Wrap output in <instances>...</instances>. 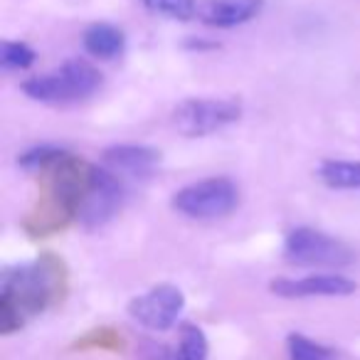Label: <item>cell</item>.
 Segmentation results:
<instances>
[{"instance_id": "6da1fadb", "label": "cell", "mask_w": 360, "mask_h": 360, "mask_svg": "<svg viewBox=\"0 0 360 360\" xmlns=\"http://www.w3.org/2000/svg\"><path fill=\"white\" fill-rule=\"evenodd\" d=\"M65 289V271L62 262L55 257H40L30 264L15 266L6 271L0 286V316H3V333L22 328L32 316L42 314L55 304Z\"/></svg>"}, {"instance_id": "7a4b0ae2", "label": "cell", "mask_w": 360, "mask_h": 360, "mask_svg": "<svg viewBox=\"0 0 360 360\" xmlns=\"http://www.w3.org/2000/svg\"><path fill=\"white\" fill-rule=\"evenodd\" d=\"M101 86V72L86 60H67L57 70L45 75L30 77L22 82V91L32 101L52 106L77 104V101L91 96Z\"/></svg>"}, {"instance_id": "3957f363", "label": "cell", "mask_w": 360, "mask_h": 360, "mask_svg": "<svg viewBox=\"0 0 360 360\" xmlns=\"http://www.w3.org/2000/svg\"><path fill=\"white\" fill-rule=\"evenodd\" d=\"M240 205V188L225 175L205 178L180 188L170 200V207L191 220H217L230 215Z\"/></svg>"}, {"instance_id": "277c9868", "label": "cell", "mask_w": 360, "mask_h": 360, "mask_svg": "<svg viewBox=\"0 0 360 360\" xmlns=\"http://www.w3.org/2000/svg\"><path fill=\"white\" fill-rule=\"evenodd\" d=\"M242 119V104L227 96H193L173 109V126L188 139L210 136Z\"/></svg>"}, {"instance_id": "5b68a950", "label": "cell", "mask_w": 360, "mask_h": 360, "mask_svg": "<svg viewBox=\"0 0 360 360\" xmlns=\"http://www.w3.org/2000/svg\"><path fill=\"white\" fill-rule=\"evenodd\" d=\"M284 259L296 266L340 269L355 262V252L343 240L314 227H296L284 240Z\"/></svg>"}, {"instance_id": "8992f818", "label": "cell", "mask_w": 360, "mask_h": 360, "mask_svg": "<svg viewBox=\"0 0 360 360\" xmlns=\"http://www.w3.org/2000/svg\"><path fill=\"white\" fill-rule=\"evenodd\" d=\"M124 198H126L124 178L111 173L109 168H91L89 186L84 191L77 217L86 227H101L121 210Z\"/></svg>"}, {"instance_id": "52a82bcc", "label": "cell", "mask_w": 360, "mask_h": 360, "mask_svg": "<svg viewBox=\"0 0 360 360\" xmlns=\"http://www.w3.org/2000/svg\"><path fill=\"white\" fill-rule=\"evenodd\" d=\"M183 309H186L183 291L173 284H158L131 299L129 316L148 330H168L178 323Z\"/></svg>"}, {"instance_id": "ba28073f", "label": "cell", "mask_w": 360, "mask_h": 360, "mask_svg": "<svg viewBox=\"0 0 360 360\" xmlns=\"http://www.w3.org/2000/svg\"><path fill=\"white\" fill-rule=\"evenodd\" d=\"M358 289L343 274H309L301 279H274L271 291L281 299H316V296H348Z\"/></svg>"}, {"instance_id": "9c48e42d", "label": "cell", "mask_w": 360, "mask_h": 360, "mask_svg": "<svg viewBox=\"0 0 360 360\" xmlns=\"http://www.w3.org/2000/svg\"><path fill=\"white\" fill-rule=\"evenodd\" d=\"M160 153L148 146H111L104 150V163L111 173H116L119 178H146L153 173V168L158 165Z\"/></svg>"}, {"instance_id": "30bf717a", "label": "cell", "mask_w": 360, "mask_h": 360, "mask_svg": "<svg viewBox=\"0 0 360 360\" xmlns=\"http://www.w3.org/2000/svg\"><path fill=\"white\" fill-rule=\"evenodd\" d=\"M264 8V0H205L198 8V18L210 27H237L255 20Z\"/></svg>"}, {"instance_id": "8fae6325", "label": "cell", "mask_w": 360, "mask_h": 360, "mask_svg": "<svg viewBox=\"0 0 360 360\" xmlns=\"http://www.w3.org/2000/svg\"><path fill=\"white\" fill-rule=\"evenodd\" d=\"M82 45L96 60H116L126 50V35L111 22H94L82 35Z\"/></svg>"}, {"instance_id": "7c38bea8", "label": "cell", "mask_w": 360, "mask_h": 360, "mask_svg": "<svg viewBox=\"0 0 360 360\" xmlns=\"http://www.w3.org/2000/svg\"><path fill=\"white\" fill-rule=\"evenodd\" d=\"M319 180L333 191H360V160L326 158L319 165Z\"/></svg>"}, {"instance_id": "4fadbf2b", "label": "cell", "mask_w": 360, "mask_h": 360, "mask_svg": "<svg viewBox=\"0 0 360 360\" xmlns=\"http://www.w3.org/2000/svg\"><path fill=\"white\" fill-rule=\"evenodd\" d=\"M207 335L200 326L186 323L180 328L178 345L170 348V360H207Z\"/></svg>"}, {"instance_id": "5bb4252c", "label": "cell", "mask_w": 360, "mask_h": 360, "mask_svg": "<svg viewBox=\"0 0 360 360\" xmlns=\"http://www.w3.org/2000/svg\"><path fill=\"white\" fill-rule=\"evenodd\" d=\"M67 155L70 153L65 148H57V146H37V148L25 150L18 163L25 170H30V173H45V170H50L52 165H57Z\"/></svg>"}, {"instance_id": "9a60e30c", "label": "cell", "mask_w": 360, "mask_h": 360, "mask_svg": "<svg viewBox=\"0 0 360 360\" xmlns=\"http://www.w3.org/2000/svg\"><path fill=\"white\" fill-rule=\"evenodd\" d=\"M286 350H289V360H335L333 350L301 333H291L286 338Z\"/></svg>"}, {"instance_id": "2e32d148", "label": "cell", "mask_w": 360, "mask_h": 360, "mask_svg": "<svg viewBox=\"0 0 360 360\" xmlns=\"http://www.w3.org/2000/svg\"><path fill=\"white\" fill-rule=\"evenodd\" d=\"M148 11L173 20H193L198 15V0H143Z\"/></svg>"}, {"instance_id": "e0dca14e", "label": "cell", "mask_w": 360, "mask_h": 360, "mask_svg": "<svg viewBox=\"0 0 360 360\" xmlns=\"http://www.w3.org/2000/svg\"><path fill=\"white\" fill-rule=\"evenodd\" d=\"M37 60L35 50H32L30 45H25V42H18V40H6L3 42V57H0V62H3V67L6 70H27V67H32Z\"/></svg>"}]
</instances>
